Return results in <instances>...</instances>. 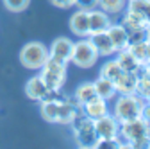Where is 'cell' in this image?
Here are the masks:
<instances>
[{
    "label": "cell",
    "mask_w": 150,
    "mask_h": 149,
    "mask_svg": "<svg viewBox=\"0 0 150 149\" xmlns=\"http://www.w3.org/2000/svg\"><path fill=\"white\" fill-rule=\"evenodd\" d=\"M48 59V47L41 42H29L20 50V61L29 70H40Z\"/></svg>",
    "instance_id": "obj_3"
},
{
    "label": "cell",
    "mask_w": 150,
    "mask_h": 149,
    "mask_svg": "<svg viewBox=\"0 0 150 149\" xmlns=\"http://www.w3.org/2000/svg\"><path fill=\"white\" fill-rule=\"evenodd\" d=\"M116 54H118L116 61H118V65H120L123 70H127V72H136V70L141 67V63L134 58V54L130 52L129 49H123V50H120V52H116Z\"/></svg>",
    "instance_id": "obj_20"
},
{
    "label": "cell",
    "mask_w": 150,
    "mask_h": 149,
    "mask_svg": "<svg viewBox=\"0 0 150 149\" xmlns=\"http://www.w3.org/2000/svg\"><path fill=\"white\" fill-rule=\"evenodd\" d=\"M40 76L45 81V85L52 90H61L64 81H66V65L61 61H55L52 58H48L45 61V65L40 68Z\"/></svg>",
    "instance_id": "obj_5"
},
{
    "label": "cell",
    "mask_w": 150,
    "mask_h": 149,
    "mask_svg": "<svg viewBox=\"0 0 150 149\" xmlns=\"http://www.w3.org/2000/svg\"><path fill=\"white\" fill-rule=\"evenodd\" d=\"M63 101V99H61ZM61 101H41V115L47 122H57V115H59V102Z\"/></svg>",
    "instance_id": "obj_21"
},
{
    "label": "cell",
    "mask_w": 150,
    "mask_h": 149,
    "mask_svg": "<svg viewBox=\"0 0 150 149\" xmlns=\"http://www.w3.org/2000/svg\"><path fill=\"white\" fill-rule=\"evenodd\" d=\"M70 29L79 38H88L89 36V11L79 9L77 13H73L70 18Z\"/></svg>",
    "instance_id": "obj_9"
},
{
    "label": "cell",
    "mask_w": 150,
    "mask_h": 149,
    "mask_svg": "<svg viewBox=\"0 0 150 149\" xmlns=\"http://www.w3.org/2000/svg\"><path fill=\"white\" fill-rule=\"evenodd\" d=\"M146 49H148V61H150V38L146 40Z\"/></svg>",
    "instance_id": "obj_34"
},
{
    "label": "cell",
    "mask_w": 150,
    "mask_h": 149,
    "mask_svg": "<svg viewBox=\"0 0 150 149\" xmlns=\"http://www.w3.org/2000/svg\"><path fill=\"white\" fill-rule=\"evenodd\" d=\"M95 122V131H97V137L98 138H116L118 137V131H120V122L115 119V115H104Z\"/></svg>",
    "instance_id": "obj_8"
},
{
    "label": "cell",
    "mask_w": 150,
    "mask_h": 149,
    "mask_svg": "<svg viewBox=\"0 0 150 149\" xmlns=\"http://www.w3.org/2000/svg\"><path fill=\"white\" fill-rule=\"evenodd\" d=\"M71 50H73V42L71 40H68V38H57V40H54L52 45L48 47V58L68 65L70 58H71Z\"/></svg>",
    "instance_id": "obj_7"
},
{
    "label": "cell",
    "mask_w": 150,
    "mask_h": 149,
    "mask_svg": "<svg viewBox=\"0 0 150 149\" xmlns=\"http://www.w3.org/2000/svg\"><path fill=\"white\" fill-rule=\"evenodd\" d=\"M150 94V76L145 72L138 77V83H136V95H139L141 99H146Z\"/></svg>",
    "instance_id": "obj_26"
},
{
    "label": "cell",
    "mask_w": 150,
    "mask_h": 149,
    "mask_svg": "<svg viewBox=\"0 0 150 149\" xmlns=\"http://www.w3.org/2000/svg\"><path fill=\"white\" fill-rule=\"evenodd\" d=\"M139 119L145 122H150V102L145 99L141 104V111H139Z\"/></svg>",
    "instance_id": "obj_31"
},
{
    "label": "cell",
    "mask_w": 150,
    "mask_h": 149,
    "mask_svg": "<svg viewBox=\"0 0 150 149\" xmlns=\"http://www.w3.org/2000/svg\"><path fill=\"white\" fill-rule=\"evenodd\" d=\"M120 147V140L116 138H98L93 149H118Z\"/></svg>",
    "instance_id": "obj_28"
},
{
    "label": "cell",
    "mask_w": 150,
    "mask_h": 149,
    "mask_svg": "<svg viewBox=\"0 0 150 149\" xmlns=\"http://www.w3.org/2000/svg\"><path fill=\"white\" fill-rule=\"evenodd\" d=\"M98 52L95 50V47L91 45V42L88 38H81L77 43H73V50H71V58L70 61L73 65H77L79 68H89L98 61Z\"/></svg>",
    "instance_id": "obj_6"
},
{
    "label": "cell",
    "mask_w": 150,
    "mask_h": 149,
    "mask_svg": "<svg viewBox=\"0 0 150 149\" xmlns=\"http://www.w3.org/2000/svg\"><path fill=\"white\" fill-rule=\"evenodd\" d=\"M111 18L105 11L95 7L89 11V34L91 32H100V31H107L111 25Z\"/></svg>",
    "instance_id": "obj_14"
},
{
    "label": "cell",
    "mask_w": 150,
    "mask_h": 149,
    "mask_svg": "<svg viewBox=\"0 0 150 149\" xmlns=\"http://www.w3.org/2000/svg\"><path fill=\"white\" fill-rule=\"evenodd\" d=\"M146 131V122L141 120V119H136V120H129V122H122L120 124V131L118 135L129 142L130 145L134 147H148V138L145 135Z\"/></svg>",
    "instance_id": "obj_4"
},
{
    "label": "cell",
    "mask_w": 150,
    "mask_h": 149,
    "mask_svg": "<svg viewBox=\"0 0 150 149\" xmlns=\"http://www.w3.org/2000/svg\"><path fill=\"white\" fill-rule=\"evenodd\" d=\"M146 31H148V38H150V24H148V27H146Z\"/></svg>",
    "instance_id": "obj_35"
},
{
    "label": "cell",
    "mask_w": 150,
    "mask_h": 149,
    "mask_svg": "<svg viewBox=\"0 0 150 149\" xmlns=\"http://www.w3.org/2000/svg\"><path fill=\"white\" fill-rule=\"evenodd\" d=\"M107 34L111 38V43L115 47V52H120L129 47V34L120 24H111L107 29Z\"/></svg>",
    "instance_id": "obj_15"
},
{
    "label": "cell",
    "mask_w": 150,
    "mask_h": 149,
    "mask_svg": "<svg viewBox=\"0 0 150 149\" xmlns=\"http://www.w3.org/2000/svg\"><path fill=\"white\" fill-rule=\"evenodd\" d=\"M30 0H4L6 9H9L11 13H22L29 7Z\"/></svg>",
    "instance_id": "obj_27"
},
{
    "label": "cell",
    "mask_w": 150,
    "mask_h": 149,
    "mask_svg": "<svg viewBox=\"0 0 150 149\" xmlns=\"http://www.w3.org/2000/svg\"><path fill=\"white\" fill-rule=\"evenodd\" d=\"M75 6H79V9L91 11L97 7V0H75Z\"/></svg>",
    "instance_id": "obj_30"
},
{
    "label": "cell",
    "mask_w": 150,
    "mask_h": 149,
    "mask_svg": "<svg viewBox=\"0 0 150 149\" xmlns=\"http://www.w3.org/2000/svg\"><path fill=\"white\" fill-rule=\"evenodd\" d=\"M136 83H138V76L134 72H123L122 76L115 81V88L118 94H136Z\"/></svg>",
    "instance_id": "obj_17"
},
{
    "label": "cell",
    "mask_w": 150,
    "mask_h": 149,
    "mask_svg": "<svg viewBox=\"0 0 150 149\" xmlns=\"http://www.w3.org/2000/svg\"><path fill=\"white\" fill-rule=\"evenodd\" d=\"M120 25H122V27L127 31V34H129V32L138 31V29H146V27H148V22L145 20L139 13L127 9L125 14H123V18H122V22H120Z\"/></svg>",
    "instance_id": "obj_16"
},
{
    "label": "cell",
    "mask_w": 150,
    "mask_h": 149,
    "mask_svg": "<svg viewBox=\"0 0 150 149\" xmlns=\"http://www.w3.org/2000/svg\"><path fill=\"white\" fill-rule=\"evenodd\" d=\"M145 40H148V31L146 29H138V31L129 32V45L138 43V42H145Z\"/></svg>",
    "instance_id": "obj_29"
},
{
    "label": "cell",
    "mask_w": 150,
    "mask_h": 149,
    "mask_svg": "<svg viewBox=\"0 0 150 149\" xmlns=\"http://www.w3.org/2000/svg\"><path fill=\"white\" fill-rule=\"evenodd\" d=\"M143 101L145 99H141L136 94H118V99L115 102V119L120 124L139 119Z\"/></svg>",
    "instance_id": "obj_2"
},
{
    "label": "cell",
    "mask_w": 150,
    "mask_h": 149,
    "mask_svg": "<svg viewBox=\"0 0 150 149\" xmlns=\"http://www.w3.org/2000/svg\"><path fill=\"white\" fill-rule=\"evenodd\" d=\"M130 52L134 54V58L141 63V65H145L146 61H148V49H146V40L145 42H138V43H130L129 47H127Z\"/></svg>",
    "instance_id": "obj_25"
},
{
    "label": "cell",
    "mask_w": 150,
    "mask_h": 149,
    "mask_svg": "<svg viewBox=\"0 0 150 149\" xmlns=\"http://www.w3.org/2000/svg\"><path fill=\"white\" fill-rule=\"evenodd\" d=\"M48 90H50V88L45 85V81L41 79V76H34V77H30V79L27 81V85H25V94L29 95V99H32V101H40V102L47 97Z\"/></svg>",
    "instance_id": "obj_13"
},
{
    "label": "cell",
    "mask_w": 150,
    "mask_h": 149,
    "mask_svg": "<svg viewBox=\"0 0 150 149\" xmlns=\"http://www.w3.org/2000/svg\"><path fill=\"white\" fill-rule=\"evenodd\" d=\"M70 126H71L75 142H77L79 147H82V149H93L95 147V144L98 140L97 131H95V122L88 115H84L82 110L75 115V119L70 122Z\"/></svg>",
    "instance_id": "obj_1"
},
{
    "label": "cell",
    "mask_w": 150,
    "mask_h": 149,
    "mask_svg": "<svg viewBox=\"0 0 150 149\" xmlns=\"http://www.w3.org/2000/svg\"><path fill=\"white\" fill-rule=\"evenodd\" d=\"M97 7L111 14H120L127 7V0H97Z\"/></svg>",
    "instance_id": "obj_22"
},
{
    "label": "cell",
    "mask_w": 150,
    "mask_h": 149,
    "mask_svg": "<svg viewBox=\"0 0 150 149\" xmlns=\"http://www.w3.org/2000/svg\"><path fill=\"white\" fill-rule=\"evenodd\" d=\"M125 70L118 65V61L116 59H109V61H105L104 63V67H102V70H100V76H104V77H107L109 81H112L115 83L122 74H123Z\"/></svg>",
    "instance_id": "obj_23"
},
{
    "label": "cell",
    "mask_w": 150,
    "mask_h": 149,
    "mask_svg": "<svg viewBox=\"0 0 150 149\" xmlns=\"http://www.w3.org/2000/svg\"><path fill=\"white\" fill-rule=\"evenodd\" d=\"M79 111H81V104H79L77 101H75V99H70V97H64V99L59 102L57 122H59V124H70Z\"/></svg>",
    "instance_id": "obj_12"
},
{
    "label": "cell",
    "mask_w": 150,
    "mask_h": 149,
    "mask_svg": "<svg viewBox=\"0 0 150 149\" xmlns=\"http://www.w3.org/2000/svg\"><path fill=\"white\" fill-rule=\"evenodd\" d=\"M93 85H95V90H97V95L105 99V101H111V99H115V95L118 94L116 88H115V83L109 81L107 77L104 76H98L95 81H93Z\"/></svg>",
    "instance_id": "obj_18"
},
{
    "label": "cell",
    "mask_w": 150,
    "mask_h": 149,
    "mask_svg": "<svg viewBox=\"0 0 150 149\" xmlns=\"http://www.w3.org/2000/svg\"><path fill=\"white\" fill-rule=\"evenodd\" d=\"M97 97V90H95V85L93 83H82L77 86V90H75V94H73V99L77 101L81 106L89 102L91 99H95Z\"/></svg>",
    "instance_id": "obj_19"
},
{
    "label": "cell",
    "mask_w": 150,
    "mask_h": 149,
    "mask_svg": "<svg viewBox=\"0 0 150 149\" xmlns=\"http://www.w3.org/2000/svg\"><path fill=\"white\" fill-rule=\"evenodd\" d=\"M81 110H82L84 115H88V117L93 119V120H97V119H100V117H104V115L109 113V104H107L105 99H102V97L97 95L95 99H91L89 102L82 104Z\"/></svg>",
    "instance_id": "obj_11"
},
{
    "label": "cell",
    "mask_w": 150,
    "mask_h": 149,
    "mask_svg": "<svg viewBox=\"0 0 150 149\" xmlns=\"http://www.w3.org/2000/svg\"><path fill=\"white\" fill-rule=\"evenodd\" d=\"M145 135H146V138L150 140V122H146V131H145ZM150 144V142H148Z\"/></svg>",
    "instance_id": "obj_33"
},
{
    "label": "cell",
    "mask_w": 150,
    "mask_h": 149,
    "mask_svg": "<svg viewBox=\"0 0 150 149\" xmlns=\"http://www.w3.org/2000/svg\"><path fill=\"white\" fill-rule=\"evenodd\" d=\"M88 40L91 42V45L95 47V50L98 52V56H104V58H109V56L116 54L115 52V47L111 43V38L107 31H100V32H91L88 36Z\"/></svg>",
    "instance_id": "obj_10"
},
{
    "label": "cell",
    "mask_w": 150,
    "mask_h": 149,
    "mask_svg": "<svg viewBox=\"0 0 150 149\" xmlns=\"http://www.w3.org/2000/svg\"><path fill=\"white\" fill-rule=\"evenodd\" d=\"M146 101H148V102H150V94H148V97H146Z\"/></svg>",
    "instance_id": "obj_36"
},
{
    "label": "cell",
    "mask_w": 150,
    "mask_h": 149,
    "mask_svg": "<svg viewBox=\"0 0 150 149\" xmlns=\"http://www.w3.org/2000/svg\"><path fill=\"white\" fill-rule=\"evenodd\" d=\"M127 9L139 13L150 24V0H127Z\"/></svg>",
    "instance_id": "obj_24"
},
{
    "label": "cell",
    "mask_w": 150,
    "mask_h": 149,
    "mask_svg": "<svg viewBox=\"0 0 150 149\" xmlns=\"http://www.w3.org/2000/svg\"><path fill=\"white\" fill-rule=\"evenodd\" d=\"M146 149H150V144H148V147H146Z\"/></svg>",
    "instance_id": "obj_37"
},
{
    "label": "cell",
    "mask_w": 150,
    "mask_h": 149,
    "mask_svg": "<svg viewBox=\"0 0 150 149\" xmlns=\"http://www.w3.org/2000/svg\"><path fill=\"white\" fill-rule=\"evenodd\" d=\"M50 2L55 7H61V9H68V7L75 6V0H50Z\"/></svg>",
    "instance_id": "obj_32"
}]
</instances>
